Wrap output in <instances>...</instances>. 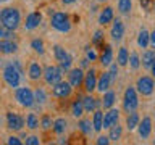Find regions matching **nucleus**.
<instances>
[{
    "instance_id": "1",
    "label": "nucleus",
    "mask_w": 155,
    "mask_h": 145,
    "mask_svg": "<svg viewBox=\"0 0 155 145\" xmlns=\"http://www.w3.org/2000/svg\"><path fill=\"white\" fill-rule=\"evenodd\" d=\"M0 24L10 31H16L21 24V13L15 7H7L0 11Z\"/></svg>"
},
{
    "instance_id": "2",
    "label": "nucleus",
    "mask_w": 155,
    "mask_h": 145,
    "mask_svg": "<svg viewBox=\"0 0 155 145\" xmlns=\"http://www.w3.org/2000/svg\"><path fill=\"white\" fill-rule=\"evenodd\" d=\"M137 106H139L137 90H136L133 85L126 87V90L123 94V108H124V111H126V113H129V111L137 110Z\"/></svg>"
},
{
    "instance_id": "3",
    "label": "nucleus",
    "mask_w": 155,
    "mask_h": 145,
    "mask_svg": "<svg viewBox=\"0 0 155 145\" xmlns=\"http://www.w3.org/2000/svg\"><path fill=\"white\" fill-rule=\"evenodd\" d=\"M50 24H52L53 29H57V31H60V32H68L71 29L70 16H68L66 13H63V11L53 13L52 18H50Z\"/></svg>"
},
{
    "instance_id": "4",
    "label": "nucleus",
    "mask_w": 155,
    "mask_h": 145,
    "mask_svg": "<svg viewBox=\"0 0 155 145\" xmlns=\"http://www.w3.org/2000/svg\"><path fill=\"white\" fill-rule=\"evenodd\" d=\"M42 77L48 85H53L63 79V69L57 65H48L42 69Z\"/></svg>"
},
{
    "instance_id": "5",
    "label": "nucleus",
    "mask_w": 155,
    "mask_h": 145,
    "mask_svg": "<svg viewBox=\"0 0 155 145\" xmlns=\"http://www.w3.org/2000/svg\"><path fill=\"white\" fill-rule=\"evenodd\" d=\"M3 79L10 87H16L19 85V81H21V72H19L16 68H15L13 63H10L3 68Z\"/></svg>"
},
{
    "instance_id": "6",
    "label": "nucleus",
    "mask_w": 155,
    "mask_h": 145,
    "mask_svg": "<svg viewBox=\"0 0 155 145\" xmlns=\"http://www.w3.org/2000/svg\"><path fill=\"white\" fill-rule=\"evenodd\" d=\"M136 90L139 92L142 97H150L153 94V89H155V84H153V79L150 76H140L137 82H136Z\"/></svg>"
},
{
    "instance_id": "7",
    "label": "nucleus",
    "mask_w": 155,
    "mask_h": 145,
    "mask_svg": "<svg viewBox=\"0 0 155 145\" xmlns=\"http://www.w3.org/2000/svg\"><path fill=\"white\" fill-rule=\"evenodd\" d=\"M15 97H16L18 103L21 106H24V108H31V106L36 103V102H34V94L29 87H19V89H16Z\"/></svg>"
},
{
    "instance_id": "8",
    "label": "nucleus",
    "mask_w": 155,
    "mask_h": 145,
    "mask_svg": "<svg viewBox=\"0 0 155 145\" xmlns=\"http://www.w3.org/2000/svg\"><path fill=\"white\" fill-rule=\"evenodd\" d=\"M73 94V87L68 81H58L57 84L52 85V95L57 98H68Z\"/></svg>"
},
{
    "instance_id": "9",
    "label": "nucleus",
    "mask_w": 155,
    "mask_h": 145,
    "mask_svg": "<svg viewBox=\"0 0 155 145\" xmlns=\"http://www.w3.org/2000/svg\"><path fill=\"white\" fill-rule=\"evenodd\" d=\"M139 130V137L140 139H149L152 135V118L150 116H144L142 119H139V124L136 126Z\"/></svg>"
},
{
    "instance_id": "10",
    "label": "nucleus",
    "mask_w": 155,
    "mask_h": 145,
    "mask_svg": "<svg viewBox=\"0 0 155 145\" xmlns=\"http://www.w3.org/2000/svg\"><path fill=\"white\" fill-rule=\"evenodd\" d=\"M24 126V118L23 116H19L16 113H7V127L10 130H13V132H18V130H21Z\"/></svg>"
},
{
    "instance_id": "11",
    "label": "nucleus",
    "mask_w": 155,
    "mask_h": 145,
    "mask_svg": "<svg viewBox=\"0 0 155 145\" xmlns=\"http://www.w3.org/2000/svg\"><path fill=\"white\" fill-rule=\"evenodd\" d=\"M120 121V110L118 108H108L107 113H104V119H102V129H108L111 124Z\"/></svg>"
},
{
    "instance_id": "12",
    "label": "nucleus",
    "mask_w": 155,
    "mask_h": 145,
    "mask_svg": "<svg viewBox=\"0 0 155 145\" xmlns=\"http://www.w3.org/2000/svg\"><path fill=\"white\" fill-rule=\"evenodd\" d=\"M95 82H97V72L95 69H87V72L84 74V79H82V85H84L86 92H92L95 90Z\"/></svg>"
},
{
    "instance_id": "13",
    "label": "nucleus",
    "mask_w": 155,
    "mask_h": 145,
    "mask_svg": "<svg viewBox=\"0 0 155 145\" xmlns=\"http://www.w3.org/2000/svg\"><path fill=\"white\" fill-rule=\"evenodd\" d=\"M82 79H84V71L81 68H73L68 74V82L71 84V87H81L82 85Z\"/></svg>"
},
{
    "instance_id": "14",
    "label": "nucleus",
    "mask_w": 155,
    "mask_h": 145,
    "mask_svg": "<svg viewBox=\"0 0 155 145\" xmlns=\"http://www.w3.org/2000/svg\"><path fill=\"white\" fill-rule=\"evenodd\" d=\"M42 69L44 68L41 66V63L36 60H31L29 61V66H28V77L31 81H39L42 77Z\"/></svg>"
},
{
    "instance_id": "15",
    "label": "nucleus",
    "mask_w": 155,
    "mask_h": 145,
    "mask_svg": "<svg viewBox=\"0 0 155 145\" xmlns=\"http://www.w3.org/2000/svg\"><path fill=\"white\" fill-rule=\"evenodd\" d=\"M111 23H113V24H111V29H110V36H111L113 40L118 42L124 36V24H123L121 19H113Z\"/></svg>"
},
{
    "instance_id": "16",
    "label": "nucleus",
    "mask_w": 155,
    "mask_h": 145,
    "mask_svg": "<svg viewBox=\"0 0 155 145\" xmlns=\"http://www.w3.org/2000/svg\"><path fill=\"white\" fill-rule=\"evenodd\" d=\"M18 52V44L12 39H0V53L2 55H13Z\"/></svg>"
},
{
    "instance_id": "17",
    "label": "nucleus",
    "mask_w": 155,
    "mask_h": 145,
    "mask_svg": "<svg viewBox=\"0 0 155 145\" xmlns=\"http://www.w3.org/2000/svg\"><path fill=\"white\" fill-rule=\"evenodd\" d=\"M111 87V82H110V77H108V72H102V74L97 77V82H95V90L104 94L105 90H108Z\"/></svg>"
},
{
    "instance_id": "18",
    "label": "nucleus",
    "mask_w": 155,
    "mask_h": 145,
    "mask_svg": "<svg viewBox=\"0 0 155 145\" xmlns=\"http://www.w3.org/2000/svg\"><path fill=\"white\" fill-rule=\"evenodd\" d=\"M41 21H42V14L39 13V11H32V13L28 14L26 23H24V27H26L28 31H31V29H36L39 24H41Z\"/></svg>"
},
{
    "instance_id": "19",
    "label": "nucleus",
    "mask_w": 155,
    "mask_h": 145,
    "mask_svg": "<svg viewBox=\"0 0 155 145\" xmlns=\"http://www.w3.org/2000/svg\"><path fill=\"white\" fill-rule=\"evenodd\" d=\"M113 18H115L113 8H111V7H104V10H102L100 14H99V23H100V26H108V24L113 21Z\"/></svg>"
},
{
    "instance_id": "20",
    "label": "nucleus",
    "mask_w": 155,
    "mask_h": 145,
    "mask_svg": "<svg viewBox=\"0 0 155 145\" xmlns=\"http://www.w3.org/2000/svg\"><path fill=\"white\" fill-rule=\"evenodd\" d=\"M140 65H142L145 69L153 71V65H155V53L153 50H145L140 56Z\"/></svg>"
},
{
    "instance_id": "21",
    "label": "nucleus",
    "mask_w": 155,
    "mask_h": 145,
    "mask_svg": "<svg viewBox=\"0 0 155 145\" xmlns=\"http://www.w3.org/2000/svg\"><path fill=\"white\" fill-rule=\"evenodd\" d=\"M121 135H123V126L120 124V121H116L115 124H111L108 127V139L110 142H116L121 139Z\"/></svg>"
},
{
    "instance_id": "22",
    "label": "nucleus",
    "mask_w": 155,
    "mask_h": 145,
    "mask_svg": "<svg viewBox=\"0 0 155 145\" xmlns=\"http://www.w3.org/2000/svg\"><path fill=\"white\" fill-rule=\"evenodd\" d=\"M139 119H140V116L137 111H129L128 113V118H126V127H128V130H134L136 129V126L139 124Z\"/></svg>"
},
{
    "instance_id": "23",
    "label": "nucleus",
    "mask_w": 155,
    "mask_h": 145,
    "mask_svg": "<svg viewBox=\"0 0 155 145\" xmlns=\"http://www.w3.org/2000/svg\"><path fill=\"white\" fill-rule=\"evenodd\" d=\"M102 119H104V111L102 110H94V116H92V129L95 132L102 130Z\"/></svg>"
},
{
    "instance_id": "24",
    "label": "nucleus",
    "mask_w": 155,
    "mask_h": 145,
    "mask_svg": "<svg viewBox=\"0 0 155 145\" xmlns=\"http://www.w3.org/2000/svg\"><path fill=\"white\" fill-rule=\"evenodd\" d=\"M68 127V123H66V119L65 118H57L55 121H53V124H52V129H53V132L55 134H63L66 130Z\"/></svg>"
},
{
    "instance_id": "25",
    "label": "nucleus",
    "mask_w": 155,
    "mask_h": 145,
    "mask_svg": "<svg viewBox=\"0 0 155 145\" xmlns=\"http://www.w3.org/2000/svg\"><path fill=\"white\" fill-rule=\"evenodd\" d=\"M115 98H116V95H115V92L113 90H105V94H104V100H102V105H104V108L105 110H108L111 108V106L115 105Z\"/></svg>"
},
{
    "instance_id": "26",
    "label": "nucleus",
    "mask_w": 155,
    "mask_h": 145,
    "mask_svg": "<svg viewBox=\"0 0 155 145\" xmlns=\"http://www.w3.org/2000/svg\"><path fill=\"white\" fill-rule=\"evenodd\" d=\"M111 61H113V50H111L110 45H107L104 48V52H102V55H100V63L104 66H108Z\"/></svg>"
},
{
    "instance_id": "27",
    "label": "nucleus",
    "mask_w": 155,
    "mask_h": 145,
    "mask_svg": "<svg viewBox=\"0 0 155 145\" xmlns=\"http://www.w3.org/2000/svg\"><path fill=\"white\" fill-rule=\"evenodd\" d=\"M81 102H82V108H84V111H94L95 106H97V98H94L92 95H86Z\"/></svg>"
},
{
    "instance_id": "28",
    "label": "nucleus",
    "mask_w": 155,
    "mask_h": 145,
    "mask_svg": "<svg viewBox=\"0 0 155 145\" xmlns=\"http://www.w3.org/2000/svg\"><path fill=\"white\" fill-rule=\"evenodd\" d=\"M149 36H150V32L147 31V29H140V31H139L137 45H139L140 48H147V47H149Z\"/></svg>"
},
{
    "instance_id": "29",
    "label": "nucleus",
    "mask_w": 155,
    "mask_h": 145,
    "mask_svg": "<svg viewBox=\"0 0 155 145\" xmlns=\"http://www.w3.org/2000/svg\"><path fill=\"white\" fill-rule=\"evenodd\" d=\"M26 127L31 129V130L39 129V118H37L36 113H29L26 116Z\"/></svg>"
},
{
    "instance_id": "30",
    "label": "nucleus",
    "mask_w": 155,
    "mask_h": 145,
    "mask_svg": "<svg viewBox=\"0 0 155 145\" xmlns=\"http://www.w3.org/2000/svg\"><path fill=\"white\" fill-rule=\"evenodd\" d=\"M118 10L121 14H129L133 10V0H118Z\"/></svg>"
},
{
    "instance_id": "31",
    "label": "nucleus",
    "mask_w": 155,
    "mask_h": 145,
    "mask_svg": "<svg viewBox=\"0 0 155 145\" xmlns=\"http://www.w3.org/2000/svg\"><path fill=\"white\" fill-rule=\"evenodd\" d=\"M128 56H129V53H128V50H126V47H121L118 50V56H116L118 66H126L128 65Z\"/></svg>"
},
{
    "instance_id": "32",
    "label": "nucleus",
    "mask_w": 155,
    "mask_h": 145,
    "mask_svg": "<svg viewBox=\"0 0 155 145\" xmlns=\"http://www.w3.org/2000/svg\"><path fill=\"white\" fill-rule=\"evenodd\" d=\"M78 127H79V130L84 135H89L92 130V124H91V121L89 119H79V123H78Z\"/></svg>"
},
{
    "instance_id": "33",
    "label": "nucleus",
    "mask_w": 155,
    "mask_h": 145,
    "mask_svg": "<svg viewBox=\"0 0 155 145\" xmlns=\"http://www.w3.org/2000/svg\"><path fill=\"white\" fill-rule=\"evenodd\" d=\"M32 94H34V102H36V103L42 105V103H45V102H47V94H45V90H44L42 87L36 89Z\"/></svg>"
},
{
    "instance_id": "34",
    "label": "nucleus",
    "mask_w": 155,
    "mask_h": 145,
    "mask_svg": "<svg viewBox=\"0 0 155 145\" xmlns=\"http://www.w3.org/2000/svg\"><path fill=\"white\" fill-rule=\"evenodd\" d=\"M71 113L74 118H82V114H84V108H82V102L81 100H76L74 103L71 105Z\"/></svg>"
},
{
    "instance_id": "35",
    "label": "nucleus",
    "mask_w": 155,
    "mask_h": 145,
    "mask_svg": "<svg viewBox=\"0 0 155 145\" xmlns=\"http://www.w3.org/2000/svg\"><path fill=\"white\" fill-rule=\"evenodd\" d=\"M128 63H129V66L133 68V69H139V66H140V56H139V53H136V52L131 53V55L128 56Z\"/></svg>"
},
{
    "instance_id": "36",
    "label": "nucleus",
    "mask_w": 155,
    "mask_h": 145,
    "mask_svg": "<svg viewBox=\"0 0 155 145\" xmlns=\"http://www.w3.org/2000/svg\"><path fill=\"white\" fill-rule=\"evenodd\" d=\"M31 48L36 53H39V55H42V53L45 52V50H44V40H42V39H32V40H31Z\"/></svg>"
},
{
    "instance_id": "37",
    "label": "nucleus",
    "mask_w": 155,
    "mask_h": 145,
    "mask_svg": "<svg viewBox=\"0 0 155 145\" xmlns=\"http://www.w3.org/2000/svg\"><path fill=\"white\" fill-rule=\"evenodd\" d=\"M52 124H53V121L52 118L48 114H44L41 119H39V127H42L44 130H48V129H52Z\"/></svg>"
},
{
    "instance_id": "38",
    "label": "nucleus",
    "mask_w": 155,
    "mask_h": 145,
    "mask_svg": "<svg viewBox=\"0 0 155 145\" xmlns=\"http://www.w3.org/2000/svg\"><path fill=\"white\" fill-rule=\"evenodd\" d=\"M53 55H55V60L57 61H61L63 58L68 55V52L61 45H53Z\"/></svg>"
},
{
    "instance_id": "39",
    "label": "nucleus",
    "mask_w": 155,
    "mask_h": 145,
    "mask_svg": "<svg viewBox=\"0 0 155 145\" xmlns=\"http://www.w3.org/2000/svg\"><path fill=\"white\" fill-rule=\"evenodd\" d=\"M110 69L107 71L108 72V77H110V82L111 84H113V82L116 81V76H118V65H116V63H110Z\"/></svg>"
},
{
    "instance_id": "40",
    "label": "nucleus",
    "mask_w": 155,
    "mask_h": 145,
    "mask_svg": "<svg viewBox=\"0 0 155 145\" xmlns=\"http://www.w3.org/2000/svg\"><path fill=\"white\" fill-rule=\"evenodd\" d=\"M58 63H60V68H61L63 71H68V69H70V68H71L73 58H71V55H70V53H68V55H66L65 58H63L61 61H58Z\"/></svg>"
},
{
    "instance_id": "41",
    "label": "nucleus",
    "mask_w": 155,
    "mask_h": 145,
    "mask_svg": "<svg viewBox=\"0 0 155 145\" xmlns=\"http://www.w3.org/2000/svg\"><path fill=\"white\" fill-rule=\"evenodd\" d=\"M12 36H13V31H10V29L0 24V39H12Z\"/></svg>"
},
{
    "instance_id": "42",
    "label": "nucleus",
    "mask_w": 155,
    "mask_h": 145,
    "mask_svg": "<svg viewBox=\"0 0 155 145\" xmlns=\"http://www.w3.org/2000/svg\"><path fill=\"white\" fill-rule=\"evenodd\" d=\"M92 42H94L95 45H102V42H104V32H102V31H97V32L94 34Z\"/></svg>"
},
{
    "instance_id": "43",
    "label": "nucleus",
    "mask_w": 155,
    "mask_h": 145,
    "mask_svg": "<svg viewBox=\"0 0 155 145\" xmlns=\"http://www.w3.org/2000/svg\"><path fill=\"white\" fill-rule=\"evenodd\" d=\"M39 143H41L39 135H29V137H26V145H39Z\"/></svg>"
},
{
    "instance_id": "44",
    "label": "nucleus",
    "mask_w": 155,
    "mask_h": 145,
    "mask_svg": "<svg viewBox=\"0 0 155 145\" xmlns=\"http://www.w3.org/2000/svg\"><path fill=\"white\" fill-rule=\"evenodd\" d=\"M95 143H99V145H108L110 143L108 135H99V137L95 139Z\"/></svg>"
},
{
    "instance_id": "45",
    "label": "nucleus",
    "mask_w": 155,
    "mask_h": 145,
    "mask_svg": "<svg viewBox=\"0 0 155 145\" xmlns=\"http://www.w3.org/2000/svg\"><path fill=\"white\" fill-rule=\"evenodd\" d=\"M7 143H10V145H21V140H19L16 135H10L8 140H7Z\"/></svg>"
},
{
    "instance_id": "46",
    "label": "nucleus",
    "mask_w": 155,
    "mask_h": 145,
    "mask_svg": "<svg viewBox=\"0 0 155 145\" xmlns=\"http://www.w3.org/2000/svg\"><path fill=\"white\" fill-rule=\"evenodd\" d=\"M86 55H87V60H91V61L97 58V53L92 50V48H87V50H86Z\"/></svg>"
},
{
    "instance_id": "47",
    "label": "nucleus",
    "mask_w": 155,
    "mask_h": 145,
    "mask_svg": "<svg viewBox=\"0 0 155 145\" xmlns=\"http://www.w3.org/2000/svg\"><path fill=\"white\" fill-rule=\"evenodd\" d=\"M140 5H142L147 11H150V8H152V0H140Z\"/></svg>"
},
{
    "instance_id": "48",
    "label": "nucleus",
    "mask_w": 155,
    "mask_h": 145,
    "mask_svg": "<svg viewBox=\"0 0 155 145\" xmlns=\"http://www.w3.org/2000/svg\"><path fill=\"white\" fill-rule=\"evenodd\" d=\"M76 2H78V0H61L63 5H74Z\"/></svg>"
},
{
    "instance_id": "49",
    "label": "nucleus",
    "mask_w": 155,
    "mask_h": 145,
    "mask_svg": "<svg viewBox=\"0 0 155 145\" xmlns=\"http://www.w3.org/2000/svg\"><path fill=\"white\" fill-rule=\"evenodd\" d=\"M97 2H100V3H104V2H107V0H97Z\"/></svg>"
},
{
    "instance_id": "50",
    "label": "nucleus",
    "mask_w": 155,
    "mask_h": 145,
    "mask_svg": "<svg viewBox=\"0 0 155 145\" xmlns=\"http://www.w3.org/2000/svg\"><path fill=\"white\" fill-rule=\"evenodd\" d=\"M5 2H8V0H0V3H5Z\"/></svg>"
}]
</instances>
